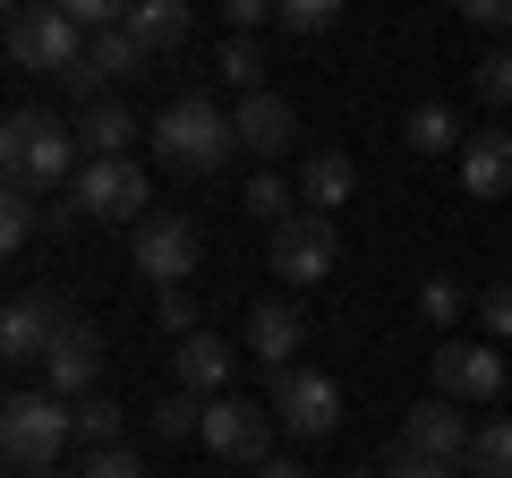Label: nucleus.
<instances>
[{
  "instance_id": "nucleus-15",
  "label": "nucleus",
  "mask_w": 512,
  "mask_h": 478,
  "mask_svg": "<svg viewBox=\"0 0 512 478\" xmlns=\"http://www.w3.org/2000/svg\"><path fill=\"white\" fill-rule=\"evenodd\" d=\"M231 129H239V146L248 154H291L299 146V111L282 103V94H239V111H231Z\"/></svg>"
},
{
  "instance_id": "nucleus-2",
  "label": "nucleus",
  "mask_w": 512,
  "mask_h": 478,
  "mask_svg": "<svg viewBox=\"0 0 512 478\" xmlns=\"http://www.w3.org/2000/svg\"><path fill=\"white\" fill-rule=\"evenodd\" d=\"M154 163L180 171V180H205V171H222L239 154V129L231 111L214 103V94H180V103H163V120H154Z\"/></svg>"
},
{
  "instance_id": "nucleus-10",
  "label": "nucleus",
  "mask_w": 512,
  "mask_h": 478,
  "mask_svg": "<svg viewBox=\"0 0 512 478\" xmlns=\"http://www.w3.org/2000/svg\"><path fill=\"white\" fill-rule=\"evenodd\" d=\"M137 274H146L154 291L188 282V274H197V222H188V214H146V222H137Z\"/></svg>"
},
{
  "instance_id": "nucleus-4",
  "label": "nucleus",
  "mask_w": 512,
  "mask_h": 478,
  "mask_svg": "<svg viewBox=\"0 0 512 478\" xmlns=\"http://www.w3.org/2000/svg\"><path fill=\"white\" fill-rule=\"evenodd\" d=\"M86 43H94V35L69 18V9H52V0H35V9L9 18V60H18L26 77H52V86L86 60Z\"/></svg>"
},
{
  "instance_id": "nucleus-13",
  "label": "nucleus",
  "mask_w": 512,
  "mask_h": 478,
  "mask_svg": "<svg viewBox=\"0 0 512 478\" xmlns=\"http://www.w3.org/2000/svg\"><path fill=\"white\" fill-rule=\"evenodd\" d=\"M60 325H69V316H60L52 299H43V291L9 299V316H0V359H9V368H35L43 350L60 342Z\"/></svg>"
},
{
  "instance_id": "nucleus-17",
  "label": "nucleus",
  "mask_w": 512,
  "mask_h": 478,
  "mask_svg": "<svg viewBox=\"0 0 512 478\" xmlns=\"http://www.w3.org/2000/svg\"><path fill=\"white\" fill-rule=\"evenodd\" d=\"M402 444H410V453H436V461H461V453H470L461 402H444V393H436V402H419V410L402 419Z\"/></svg>"
},
{
  "instance_id": "nucleus-7",
  "label": "nucleus",
  "mask_w": 512,
  "mask_h": 478,
  "mask_svg": "<svg viewBox=\"0 0 512 478\" xmlns=\"http://www.w3.org/2000/svg\"><path fill=\"white\" fill-rule=\"evenodd\" d=\"M137 69H154V52H146L137 35H128V26H103V35L86 43V60H77V69L60 77V86H69L77 103H103V86H128Z\"/></svg>"
},
{
  "instance_id": "nucleus-31",
  "label": "nucleus",
  "mask_w": 512,
  "mask_h": 478,
  "mask_svg": "<svg viewBox=\"0 0 512 478\" xmlns=\"http://www.w3.org/2000/svg\"><path fill=\"white\" fill-rule=\"evenodd\" d=\"M52 9H69L86 35H103V26H128V0H52Z\"/></svg>"
},
{
  "instance_id": "nucleus-34",
  "label": "nucleus",
  "mask_w": 512,
  "mask_h": 478,
  "mask_svg": "<svg viewBox=\"0 0 512 478\" xmlns=\"http://www.w3.org/2000/svg\"><path fill=\"white\" fill-rule=\"evenodd\" d=\"M376 478H461V461H436V453H393V470H376Z\"/></svg>"
},
{
  "instance_id": "nucleus-37",
  "label": "nucleus",
  "mask_w": 512,
  "mask_h": 478,
  "mask_svg": "<svg viewBox=\"0 0 512 478\" xmlns=\"http://www.w3.org/2000/svg\"><path fill=\"white\" fill-rule=\"evenodd\" d=\"M222 18H231V35H256V26L274 18V0H222Z\"/></svg>"
},
{
  "instance_id": "nucleus-21",
  "label": "nucleus",
  "mask_w": 512,
  "mask_h": 478,
  "mask_svg": "<svg viewBox=\"0 0 512 478\" xmlns=\"http://www.w3.org/2000/svg\"><path fill=\"white\" fill-rule=\"evenodd\" d=\"M350 188H359V163H350V154H333V146L308 154V171H299V205H308V214H333Z\"/></svg>"
},
{
  "instance_id": "nucleus-1",
  "label": "nucleus",
  "mask_w": 512,
  "mask_h": 478,
  "mask_svg": "<svg viewBox=\"0 0 512 478\" xmlns=\"http://www.w3.org/2000/svg\"><path fill=\"white\" fill-rule=\"evenodd\" d=\"M0 163H9V188L60 197V188L86 171V146H77V129L52 120V111H9V120H0Z\"/></svg>"
},
{
  "instance_id": "nucleus-6",
  "label": "nucleus",
  "mask_w": 512,
  "mask_h": 478,
  "mask_svg": "<svg viewBox=\"0 0 512 478\" xmlns=\"http://www.w3.org/2000/svg\"><path fill=\"white\" fill-rule=\"evenodd\" d=\"M333 265H342V239H333V214H291V222H274V274L282 282H325Z\"/></svg>"
},
{
  "instance_id": "nucleus-8",
  "label": "nucleus",
  "mask_w": 512,
  "mask_h": 478,
  "mask_svg": "<svg viewBox=\"0 0 512 478\" xmlns=\"http://www.w3.org/2000/svg\"><path fill=\"white\" fill-rule=\"evenodd\" d=\"M274 427H282L274 410L214 393V402H205V453H222V461H274Z\"/></svg>"
},
{
  "instance_id": "nucleus-19",
  "label": "nucleus",
  "mask_w": 512,
  "mask_h": 478,
  "mask_svg": "<svg viewBox=\"0 0 512 478\" xmlns=\"http://www.w3.org/2000/svg\"><path fill=\"white\" fill-rule=\"evenodd\" d=\"M137 137H146V129H137V111H128L120 94H103V103L77 111V146H86V163H94V154H128Z\"/></svg>"
},
{
  "instance_id": "nucleus-25",
  "label": "nucleus",
  "mask_w": 512,
  "mask_h": 478,
  "mask_svg": "<svg viewBox=\"0 0 512 478\" xmlns=\"http://www.w3.org/2000/svg\"><path fill=\"white\" fill-rule=\"evenodd\" d=\"M214 77H222V86H239V94H256V86H265V52H256L248 35H231V43H222V60H214Z\"/></svg>"
},
{
  "instance_id": "nucleus-29",
  "label": "nucleus",
  "mask_w": 512,
  "mask_h": 478,
  "mask_svg": "<svg viewBox=\"0 0 512 478\" xmlns=\"http://www.w3.org/2000/svg\"><path fill=\"white\" fill-rule=\"evenodd\" d=\"M239 205H248L256 222H291V205H299V197H291V188L274 180V171H256V180H248V197H239Z\"/></svg>"
},
{
  "instance_id": "nucleus-18",
  "label": "nucleus",
  "mask_w": 512,
  "mask_h": 478,
  "mask_svg": "<svg viewBox=\"0 0 512 478\" xmlns=\"http://www.w3.org/2000/svg\"><path fill=\"white\" fill-rule=\"evenodd\" d=\"M461 188H470V197H504L512 188V137L504 129L461 137Z\"/></svg>"
},
{
  "instance_id": "nucleus-20",
  "label": "nucleus",
  "mask_w": 512,
  "mask_h": 478,
  "mask_svg": "<svg viewBox=\"0 0 512 478\" xmlns=\"http://www.w3.org/2000/svg\"><path fill=\"white\" fill-rule=\"evenodd\" d=\"M188 26H197V9H188V0H137V9H128V35L146 43L154 60H163V52H180V43H188Z\"/></svg>"
},
{
  "instance_id": "nucleus-22",
  "label": "nucleus",
  "mask_w": 512,
  "mask_h": 478,
  "mask_svg": "<svg viewBox=\"0 0 512 478\" xmlns=\"http://www.w3.org/2000/svg\"><path fill=\"white\" fill-rule=\"evenodd\" d=\"M402 146H410V154H453V146H461V120H453L444 103H419V111L402 120Z\"/></svg>"
},
{
  "instance_id": "nucleus-14",
  "label": "nucleus",
  "mask_w": 512,
  "mask_h": 478,
  "mask_svg": "<svg viewBox=\"0 0 512 478\" xmlns=\"http://www.w3.org/2000/svg\"><path fill=\"white\" fill-rule=\"evenodd\" d=\"M171 368H180V393H197V402H214L222 385H231V368H239V350L222 342V333H180V342H171Z\"/></svg>"
},
{
  "instance_id": "nucleus-11",
  "label": "nucleus",
  "mask_w": 512,
  "mask_h": 478,
  "mask_svg": "<svg viewBox=\"0 0 512 478\" xmlns=\"http://www.w3.org/2000/svg\"><path fill=\"white\" fill-rule=\"evenodd\" d=\"M436 393L444 402H495L504 393V350L495 342H436Z\"/></svg>"
},
{
  "instance_id": "nucleus-32",
  "label": "nucleus",
  "mask_w": 512,
  "mask_h": 478,
  "mask_svg": "<svg viewBox=\"0 0 512 478\" xmlns=\"http://www.w3.org/2000/svg\"><path fill=\"white\" fill-rule=\"evenodd\" d=\"M419 316L453 333V325H461V291H453V282H419Z\"/></svg>"
},
{
  "instance_id": "nucleus-30",
  "label": "nucleus",
  "mask_w": 512,
  "mask_h": 478,
  "mask_svg": "<svg viewBox=\"0 0 512 478\" xmlns=\"http://www.w3.org/2000/svg\"><path fill=\"white\" fill-rule=\"evenodd\" d=\"M470 86H478V103H495V111H504V103H512V52H487Z\"/></svg>"
},
{
  "instance_id": "nucleus-38",
  "label": "nucleus",
  "mask_w": 512,
  "mask_h": 478,
  "mask_svg": "<svg viewBox=\"0 0 512 478\" xmlns=\"http://www.w3.org/2000/svg\"><path fill=\"white\" fill-rule=\"evenodd\" d=\"M470 26H512V0H453Z\"/></svg>"
},
{
  "instance_id": "nucleus-36",
  "label": "nucleus",
  "mask_w": 512,
  "mask_h": 478,
  "mask_svg": "<svg viewBox=\"0 0 512 478\" xmlns=\"http://www.w3.org/2000/svg\"><path fill=\"white\" fill-rule=\"evenodd\" d=\"M154 316H163L171 333H197V299H188V282H171V291L154 299Z\"/></svg>"
},
{
  "instance_id": "nucleus-40",
  "label": "nucleus",
  "mask_w": 512,
  "mask_h": 478,
  "mask_svg": "<svg viewBox=\"0 0 512 478\" xmlns=\"http://www.w3.org/2000/svg\"><path fill=\"white\" fill-rule=\"evenodd\" d=\"M18 478H69V470H18Z\"/></svg>"
},
{
  "instance_id": "nucleus-41",
  "label": "nucleus",
  "mask_w": 512,
  "mask_h": 478,
  "mask_svg": "<svg viewBox=\"0 0 512 478\" xmlns=\"http://www.w3.org/2000/svg\"><path fill=\"white\" fill-rule=\"evenodd\" d=\"M342 478H376V470H342Z\"/></svg>"
},
{
  "instance_id": "nucleus-9",
  "label": "nucleus",
  "mask_w": 512,
  "mask_h": 478,
  "mask_svg": "<svg viewBox=\"0 0 512 478\" xmlns=\"http://www.w3.org/2000/svg\"><path fill=\"white\" fill-rule=\"evenodd\" d=\"M265 410H274L291 436H333V427H342V385L316 376V368H282V385H274Z\"/></svg>"
},
{
  "instance_id": "nucleus-26",
  "label": "nucleus",
  "mask_w": 512,
  "mask_h": 478,
  "mask_svg": "<svg viewBox=\"0 0 512 478\" xmlns=\"http://www.w3.org/2000/svg\"><path fill=\"white\" fill-rule=\"evenodd\" d=\"M274 26H291V35H333V26H342V0H274Z\"/></svg>"
},
{
  "instance_id": "nucleus-27",
  "label": "nucleus",
  "mask_w": 512,
  "mask_h": 478,
  "mask_svg": "<svg viewBox=\"0 0 512 478\" xmlns=\"http://www.w3.org/2000/svg\"><path fill=\"white\" fill-rule=\"evenodd\" d=\"M154 436H171V444L205 436V402H197V393H163V402H154Z\"/></svg>"
},
{
  "instance_id": "nucleus-24",
  "label": "nucleus",
  "mask_w": 512,
  "mask_h": 478,
  "mask_svg": "<svg viewBox=\"0 0 512 478\" xmlns=\"http://www.w3.org/2000/svg\"><path fill=\"white\" fill-rule=\"evenodd\" d=\"M470 478H512V419H487L470 436Z\"/></svg>"
},
{
  "instance_id": "nucleus-33",
  "label": "nucleus",
  "mask_w": 512,
  "mask_h": 478,
  "mask_svg": "<svg viewBox=\"0 0 512 478\" xmlns=\"http://www.w3.org/2000/svg\"><path fill=\"white\" fill-rule=\"evenodd\" d=\"M478 325H487L495 342H512V282H487V291H478Z\"/></svg>"
},
{
  "instance_id": "nucleus-39",
  "label": "nucleus",
  "mask_w": 512,
  "mask_h": 478,
  "mask_svg": "<svg viewBox=\"0 0 512 478\" xmlns=\"http://www.w3.org/2000/svg\"><path fill=\"white\" fill-rule=\"evenodd\" d=\"M256 478H308V470H299V461H282V453H274V461H256Z\"/></svg>"
},
{
  "instance_id": "nucleus-23",
  "label": "nucleus",
  "mask_w": 512,
  "mask_h": 478,
  "mask_svg": "<svg viewBox=\"0 0 512 478\" xmlns=\"http://www.w3.org/2000/svg\"><path fill=\"white\" fill-rule=\"evenodd\" d=\"M35 231H43V205H35V188H9V197H0V248L18 257V248H35Z\"/></svg>"
},
{
  "instance_id": "nucleus-12",
  "label": "nucleus",
  "mask_w": 512,
  "mask_h": 478,
  "mask_svg": "<svg viewBox=\"0 0 512 478\" xmlns=\"http://www.w3.org/2000/svg\"><path fill=\"white\" fill-rule=\"evenodd\" d=\"M43 376H52L43 393H60V402H86L94 376H103V333H94L86 316H69V325H60V342L43 350Z\"/></svg>"
},
{
  "instance_id": "nucleus-16",
  "label": "nucleus",
  "mask_w": 512,
  "mask_h": 478,
  "mask_svg": "<svg viewBox=\"0 0 512 478\" xmlns=\"http://www.w3.org/2000/svg\"><path fill=\"white\" fill-rule=\"evenodd\" d=\"M239 342H248L256 359H265V368H291V359H299V342H308V325H299V308H291V299H256V308H248V333H239Z\"/></svg>"
},
{
  "instance_id": "nucleus-5",
  "label": "nucleus",
  "mask_w": 512,
  "mask_h": 478,
  "mask_svg": "<svg viewBox=\"0 0 512 478\" xmlns=\"http://www.w3.org/2000/svg\"><path fill=\"white\" fill-rule=\"evenodd\" d=\"M69 197H77L86 222H137L146 214V171L128 163V154H94V163L69 180Z\"/></svg>"
},
{
  "instance_id": "nucleus-28",
  "label": "nucleus",
  "mask_w": 512,
  "mask_h": 478,
  "mask_svg": "<svg viewBox=\"0 0 512 478\" xmlns=\"http://www.w3.org/2000/svg\"><path fill=\"white\" fill-rule=\"evenodd\" d=\"M77 444H86V453H111V444H120V402H77Z\"/></svg>"
},
{
  "instance_id": "nucleus-35",
  "label": "nucleus",
  "mask_w": 512,
  "mask_h": 478,
  "mask_svg": "<svg viewBox=\"0 0 512 478\" xmlns=\"http://www.w3.org/2000/svg\"><path fill=\"white\" fill-rule=\"evenodd\" d=\"M77 478H146V461L128 453V444H111V453H86V470Z\"/></svg>"
},
{
  "instance_id": "nucleus-3",
  "label": "nucleus",
  "mask_w": 512,
  "mask_h": 478,
  "mask_svg": "<svg viewBox=\"0 0 512 478\" xmlns=\"http://www.w3.org/2000/svg\"><path fill=\"white\" fill-rule=\"evenodd\" d=\"M69 444H77V402H60V393H9L0 402V453H9V470H60Z\"/></svg>"
}]
</instances>
